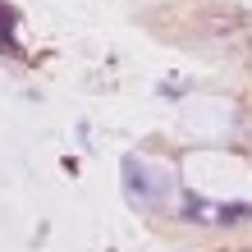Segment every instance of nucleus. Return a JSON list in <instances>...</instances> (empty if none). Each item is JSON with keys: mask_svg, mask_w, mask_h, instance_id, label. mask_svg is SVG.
<instances>
[{"mask_svg": "<svg viewBox=\"0 0 252 252\" xmlns=\"http://www.w3.org/2000/svg\"><path fill=\"white\" fill-rule=\"evenodd\" d=\"M124 188H128V197H138V202H147V206L160 202V184L147 174V165H142L138 156H128V160H124Z\"/></svg>", "mask_w": 252, "mask_h": 252, "instance_id": "1", "label": "nucleus"}, {"mask_svg": "<svg viewBox=\"0 0 252 252\" xmlns=\"http://www.w3.org/2000/svg\"><path fill=\"white\" fill-rule=\"evenodd\" d=\"M243 252H252V248H243Z\"/></svg>", "mask_w": 252, "mask_h": 252, "instance_id": "2", "label": "nucleus"}]
</instances>
